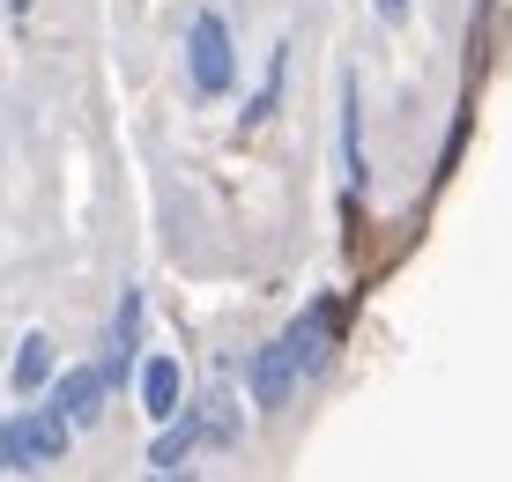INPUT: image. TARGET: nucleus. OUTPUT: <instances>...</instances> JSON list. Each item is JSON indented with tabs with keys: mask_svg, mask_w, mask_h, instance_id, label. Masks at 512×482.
Here are the masks:
<instances>
[{
	"mask_svg": "<svg viewBox=\"0 0 512 482\" xmlns=\"http://www.w3.org/2000/svg\"><path fill=\"white\" fill-rule=\"evenodd\" d=\"M45 379H52V342H45V334H30L23 356H15V386H23V394H38Z\"/></svg>",
	"mask_w": 512,
	"mask_h": 482,
	"instance_id": "9",
	"label": "nucleus"
},
{
	"mask_svg": "<svg viewBox=\"0 0 512 482\" xmlns=\"http://www.w3.org/2000/svg\"><path fill=\"white\" fill-rule=\"evenodd\" d=\"M297 371H305V364H297L290 334L268 342V349L253 356V401H260V408H282V401H290V386H297Z\"/></svg>",
	"mask_w": 512,
	"mask_h": 482,
	"instance_id": "3",
	"label": "nucleus"
},
{
	"mask_svg": "<svg viewBox=\"0 0 512 482\" xmlns=\"http://www.w3.org/2000/svg\"><path fill=\"white\" fill-rule=\"evenodd\" d=\"M15 8H30V0H15Z\"/></svg>",
	"mask_w": 512,
	"mask_h": 482,
	"instance_id": "12",
	"label": "nucleus"
},
{
	"mask_svg": "<svg viewBox=\"0 0 512 482\" xmlns=\"http://www.w3.org/2000/svg\"><path fill=\"white\" fill-rule=\"evenodd\" d=\"M290 349H297V364L305 371H320L327 364V349H334V305H305L290 319Z\"/></svg>",
	"mask_w": 512,
	"mask_h": 482,
	"instance_id": "4",
	"label": "nucleus"
},
{
	"mask_svg": "<svg viewBox=\"0 0 512 482\" xmlns=\"http://www.w3.org/2000/svg\"><path fill=\"white\" fill-rule=\"evenodd\" d=\"M282 67H290V45H275V52H268V82H260V104H253V119H268L275 104H282Z\"/></svg>",
	"mask_w": 512,
	"mask_h": 482,
	"instance_id": "10",
	"label": "nucleus"
},
{
	"mask_svg": "<svg viewBox=\"0 0 512 482\" xmlns=\"http://www.w3.org/2000/svg\"><path fill=\"white\" fill-rule=\"evenodd\" d=\"M134 349H141V290L119 297L112 342H104V371H112V379H127V371H134Z\"/></svg>",
	"mask_w": 512,
	"mask_h": 482,
	"instance_id": "5",
	"label": "nucleus"
},
{
	"mask_svg": "<svg viewBox=\"0 0 512 482\" xmlns=\"http://www.w3.org/2000/svg\"><path fill=\"white\" fill-rule=\"evenodd\" d=\"M104 394H112V371H104V364H82V371H67V379L52 386V408H60V416L82 431V423H97Z\"/></svg>",
	"mask_w": 512,
	"mask_h": 482,
	"instance_id": "2",
	"label": "nucleus"
},
{
	"mask_svg": "<svg viewBox=\"0 0 512 482\" xmlns=\"http://www.w3.org/2000/svg\"><path fill=\"white\" fill-rule=\"evenodd\" d=\"M186 67H193V89H201V97H223V89L238 82V67H231V23H223V15H193Z\"/></svg>",
	"mask_w": 512,
	"mask_h": 482,
	"instance_id": "1",
	"label": "nucleus"
},
{
	"mask_svg": "<svg viewBox=\"0 0 512 482\" xmlns=\"http://www.w3.org/2000/svg\"><path fill=\"white\" fill-rule=\"evenodd\" d=\"M179 364H171V356H149V364H141V408H149L156 423H171L179 416Z\"/></svg>",
	"mask_w": 512,
	"mask_h": 482,
	"instance_id": "6",
	"label": "nucleus"
},
{
	"mask_svg": "<svg viewBox=\"0 0 512 482\" xmlns=\"http://www.w3.org/2000/svg\"><path fill=\"white\" fill-rule=\"evenodd\" d=\"M342 171H349V186H364V112H357V82H342Z\"/></svg>",
	"mask_w": 512,
	"mask_h": 482,
	"instance_id": "7",
	"label": "nucleus"
},
{
	"mask_svg": "<svg viewBox=\"0 0 512 482\" xmlns=\"http://www.w3.org/2000/svg\"><path fill=\"white\" fill-rule=\"evenodd\" d=\"M193 438H201V423H193V416H186V423H179V431H164V438H156V445H149V468H156V475H171V468H186V453H193Z\"/></svg>",
	"mask_w": 512,
	"mask_h": 482,
	"instance_id": "8",
	"label": "nucleus"
},
{
	"mask_svg": "<svg viewBox=\"0 0 512 482\" xmlns=\"http://www.w3.org/2000/svg\"><path fill=\"white\" fill-rule=\"evenodd\" d=\"M372 8L386 15V23H401V15H409V0H372Z\"/></svg>",
	"mask_w": 512,
	"mask_h": 482,
	"instance_id": "11",
	"label": "nucleus"
}]
</instances>
